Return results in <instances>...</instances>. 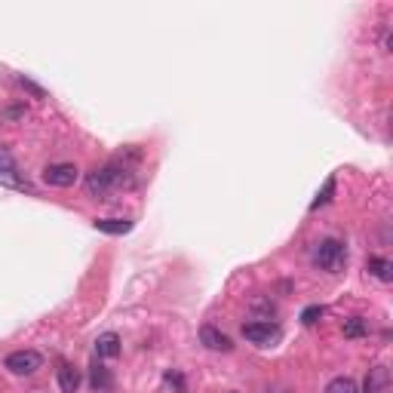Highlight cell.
Here are the masks:
<instances>
[{
	"mask_svg": "<svg viewBox=\"0 0 393 393\" xmlns=\"http://www.w3.org/2000/svg\"><path fill=\"white\" fill-rule=\"evenodd\" d=\"M135 188V172L123 160H111L105 166H96L87 175V194L96 200H111V194Z\"/></svg>",
	"mask_w": 393,
	"mask_h": 393,
	"instance_id": "obj_1",
	"label": "cell"
},
{
	"mask_svg": "<svg viewBox=\"0 0 393 393\" xmlns=\"http://www.w3.org/2000/svg\"><path fill=\"white\" fill-rule=\"evenodd\" d=\"M311 261L320 270H326V274H341L344 265H348V246H344L341 240H335V237H326V240H320L314 246Z\"/></svg>",
	"mask_w": 393,
	"mask_h": 393,
	"instance_id": "obj_2",
	"label": "cell"
},
{
	"mask_svg": "<svg viewBox=\"0 0 393 393\" xmlns=\"http://www.w3.org/2000/svg\"><path fill=\"white\" fill-rule=\"evenodd\" d=\"M43 366V357L37 350H13V353H6V360H4V369L9 372V375H18V378H25V375H34L37 369Z\"/></svg>",
	"mask_w": 393,
	"mask_h": 393,
	"instance_id": "obj_3",
	"label": "cell"
},
{
	"mask_svg": "<svg viewBox=\"0 0 393 393\" xmlns=\"http://www.w3.org/2000/svg\"><path fill=\"white\" fill-rule=\"evenodd\" d=\"M0 184H6V188H16V191H31V182H28L25 175H22L18 163L13 160V154H9L4 145H0Z\"/></svg>",
	"mask_w": 393,
	"mask_h": 393,
	"instance_id": "obj_4",
	"label": "cell"
},
{
	"mask_svg": "<svg viewBox=\"0 0 393 393\" xmlns=\"http://www.w3.org/2000/svg\"><path fill=\"white\" fill-rule=\"evenodd\" d=\"M243 338L258 344V348H267L270 341L279 338V326L274 320H252V323H243Z\"/></svg>",
	"mask_w": 393,
	"mask_h": 393,
	"instance_id": "obj_5",
	"label": "cell"
},
{
	"mask_svg": "<svg viewBox=\"0 0 393 393\" xmlns=\"http://www.w3.org/2000/svg\"><path fill=\"white\" fill-rule=\"evenodd\" d=\"M80 179V170L74 163H50L43 170V182L50 188H74Z\"/></svg>",
	"mask_w": 393,
	"mask_h": 393,
	"instance_id": "obj_6",
	"label": "cell"
},
{
	"mask_svg": "<svg viewBox=\"0 0 393 393\" xmlns=\"http://www.w3.org/2000/svg\"><path fill=\"white\" fill-rule=\"evenodd\" d=\"M200 344L206 350H218V353H228L233 344H231V338L224 335L221 329H215L212 323H206V326H200Z\"/></svg>",
	"mask_w": 393,
	"mask_h": 393,
	"instance_id": "obj_7",
	"label": "cell"
},
{
	"mask_svg": "<svg viewBox=\"0 0 393 393\" xmlns=\"http://www.w3.org/2000/svg\"><path fill=\"white\" fill-rule=\"evenodd\" d=\"M55 384H59L62 393H77L83 384L80 369H74L71 362H59V369H55Z\"/></svg>",
	"mask_w": 393,
	"mask_h": 393,
	"instance_id": "obj_8",
	"label": "cell"
},
{
	"mask_svg": "<svg viewBox=\"0 0 393 393\" xmlns=\"http://www.w3.org/2000/svg\"><path fill=\"white\" fill-rule=\"evenodd\" d=\"M96 357L99 360H114L120 357V335L117 332H105L96 338Z\"/></svg>",
	"mask_w": 393,
	"mask_h": 393,
	"instance_id": "obj_9",
	"label": "cell"
},
{
	"mask_svg": "<svg viewBox=\"0 0 393 393\" xmlns=\"http://www.w3.org/2000/svg\"><path fill=\"white\" fill-rule=\"evenodd\" d=\"M366 393H390V372L387 366H375L366 375Z\"/></svg>",
	"mask_w": 393,
	"mask_h": 393,
	"instance_id": "obj_10",
	"label": "cell"
},
{
	"mask_svg": "<svg viewBox=\"0 0 393 393\" xmlns=\"http://www.w3.org/2000/svg\"><path fill=\"white\" fill-rule=\"evenodd\" d=\"M89 387L96 390V393H108L111 387H114V378H111V372L101 366L99 360L92 362V369H89Z\"/></svg>",
	"mask_w": 393,
	"mask_h": 393,
	"instance_id": "obj_11",
	"label": "cell"
},
{
	"mask_svg": "<svg viewBox=\"0 0 393 393\" xmlns=\"http://www.w3.org/2000/svg\"><path fill=\"white\" fill-rule=\"evenodd\" d=\"M96 231L111 233V237H123L133 231V218H96Z\"/></svg>",
	"mask_w": 393,
	"mask_h": 393,
	"instance_id": "obj_12",
	"label": "cell"
},
{
	"mask_svg": "<svg viewBox=\"0 0 393 393\" xmlns=\"http://www.w3.org/2000/svg\"><path fill=\"white\" fill-rule=\"evenodd\" d=\"M366 267H369L372 277L381 279V283H390V279H393V261L384 258V255H372V258L366 261Z\"/></svg>",
	"mask_w": 393,
	"mask_h": 393,
	"instance_id": "obj_13",
	"label": "cell"
},
{
	"mask_svg": "<svg viewBox=\"0 0 393 393\" xmlns=\"http://www.w3.org/2000/svg\"><path fill=\"white\" fill-rule=\"evenodd\" d=\"M326 393H360V387H357V381H353V378L338 375V378H332L329 384H326Z\"/></svg>",
	"mask_w": 393,
	"mask_h": 393,
	"instance_id": "obj_14",
	"label": "cell"
},
{
	"mask_svg": "<svg viewBox=\"0 0 393 393\" xmlns=\"http://www.w3.org/2000/svg\"><path fill=\"white\" fill-rule=\"evenodd\" d=\"M369 335V326L362 316H353V320H344V338H362Z\"/></svg>",
	"mask_w": 393,
	"mask_h": 393,
	"instance_id": "obj_15",
	"label": "cell"
},
{
	"mask_svg": "<svg viewBox=\"0 0 393 393\" xmlns=\"http://www.w3.org/2000/svg\"><path fill=\"white\" fill-rule=\"evenodd\" d=\"M28 114V108L25 105H9V108H0V120H4V123H18V120H22Z\"/></svg>",
	"mask_w": 393,
	"mask_h": 393,
	"instance_id": "obj_16",
	"label": "cell"
},
{
	"mask_svg": "<svg viewBox=\"0 0 393 393\" xmlns=\"http://www.w3.org/2000/svg\"><path fill=\"white\" fill-rule=\"evenodd\" d=\"M332 194H335V179H326V184H323V191H320V194H316V200L311 203V209L316 212V209H320V206H326V203H329V200H332Z\"/></svg>",
	"mask_w": 393,
	"mask_h": 393,
	"instance_id": "obj_17",
	"label": "cell"
},
{
	"mask_svg": "<svg viewBox=\"0 0 393 393\" xmlns=\"http://www.w3.org/2000/svg\"><path fill=\"white\" fill-rule=\"evenodd\" d=\"M323 314H326V307L311 304V307H304V311H301V323H304V326H314V323H320Z\"/></svg>",
	"mask_w": 393,
	"mask_h": 393,
	"instance_id": "obj_18",
	"label": "cell"
},
{
	"mask_svg": "<svg viewBox=\"0 0 393 393\" xmlns=\"http://www.w3.org/2000/svg\"><path fill=\"white\" fill-rule=\"evenodd\" d=\"M18 87H22L25 92H31L34 99H46V89L43 87H37L34 80H28V77H18Z\"/></svg>",
	"mask_w": 393,
	"mask_h": 393,
	"instance_id": "obj_19",
	"label": "cell"
},
{
	"mask_svg": "<svg viewBox=\"0 0 393 393\" xmlns=\"http://www.w3.org/2000/svg\"><path fill=\"white\" fill-rule=\"evenodd\" d=\"M166 384H170L175 393H184V378L179 375V372H170V375H166Z\"/></svg>",
	"mask_w": 393,
	"mask_h": 393,
	"instance_id": "obj_20",
	"label": "cell"
}]
</instances>
